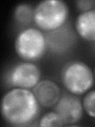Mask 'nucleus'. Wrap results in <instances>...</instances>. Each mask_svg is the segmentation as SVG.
I'll list each match as a JSON object with an SVG mask.
<instances>
[{"label":"nucleus","mask_w":95,"mask_h":127,"mask_svg":"<svg viewBox=\"0 0 95 127\" xmlns=\"http://www.w3.org/2000/svg\"><path fill=\"white\" fill-rule=\"evenodd\" d=\"M94 78H95V69H94Z\"/></svg>","instance_id":"nucleus-13"},{"label":"nucleus","mask_w":95,"mask_h":127,"mask_svg":"<svg viewBox=\"0 0 95 127\" xmlns=\"http://www.w3.org/2000/svg\"><path fill=\"white\" fill-rule=\"evenodd\" d=\"M54 110L62 118L65 125L79 122L83 114V106L80 98L71 93L60 96L54 106Z\"/></svg>","instance_id":"nucleus-6"},{"label":"nucleus","mask_w":95,"mask_h":127,"mask_svg":"<svg viewBox=\"0 0 95 127\" xmlns=\"http://www.w3.org/2000/svg\"><path fill=\"white\" fill-rule=\"evenodd\" d=\"M75 30L87 41H95V10L82 12L75 20Z\"/></svg>","instance_id":"nucleus-8"},{"label":"nucleus","mask_w":95,"mask_h":127,"mask_svg":"<svg viewBox=\"0 0 95 127\" xmlns=\"http://www.w3.org/2000/svg\"><path fill=\"white\" fill-rule=\"evenodd\" d=\"M14 49L17 55L24 61H37L45 53V37L38 29L27 28L18 34L14 42Z\"/></svg>","instance_id":"nucleus-4"},{"label":"nucleus","mask_w":95,"mask_h":127,"mask_svg":"<svg viewBox=\"0 0 95 127\" xmlns=\"http://www.w3.org/2000/svg\"><path fill=\"white\" fill-rule=\"evenodd\" d=\"M68 15V6L65 2L61 0H45L36 6L33 21L41 30L52 31L64 25Z\"/></svg>","instance_id":"nucleus-2"},{"label":"nucleus","mask_w":95,"mask_h":127,"mask_svg":"<svg viewBox=\"0 0 95 127\" xmlns=\"http://www.w3.org/2000/svg\"><path fill=\"white\" fill-rule=\"evenodd\" d=\"M9 81L15 87L33 88L41 81V71L37 65L31 62L18 63L11 69Z\"/></svg>","instance_id":"nucleus-5"},{"label":"nucleus","mask_w":95,"mask_h":127,"mask_svg":"<svg viewBox=\"0 0 95 127\" xmlns=\"http://www.w3.org/2000/svg\"><path fill=\"white\" fill-rule=\"evenodd\" d=\"M39 102L33 91L15 87L6 92L1 102V114L6 122L25 126L37 118L40 112Z\"/></svg>","instance_id":"nucleus-1"},{"label":"nucleus","mask_w":95,"mask_h":127,"mask_svg":"<svg viewBox=\"0 0 95 127\" xmlns=\"http://www.w3.org/2000/svg\"><path fill=\"white\" fill-rule=\"evenodd\" d=\"M94 4V2L91 1V0H80V1L76 2L77 7L82 12L90 10L91 8L93 7Z\"/></svg>","instance_id":"nucleus-12"},{"label":"nucleus","mask_w":95,"mask_h":127,"mask_svg":"<svg viewBox=\"0 0 95 127\" xmlns=\"http://www.w3.org/2000/svg\"><path fill=\"white\" fill-rule=\"evenodd\" d=\"M62 118L55 111L48 112L45 115H43L40 119L38 126L41 127L45 126H64Z\"/></svg>","instance_id":"nucleus-10"},{"label":"nucleus","mask_w":95,"mask_h":127,"mask_svg":"<svg viewBox=\"0 0 95 127\" xmlns=\"http://www.w3.org/2000/svg\"><path fill=\"white\" fill-rule=\"evenodd\" d=\"M83 110L90 117L95 118V90L87 92L82 100Z\"/></svg>","instance_id":"nucleus-11"},{"label":"nucleus","mask_w":95,"mask_h":127,"mask_svg":"<svg viewBox=\"0 0 95 127\" xmlns=\"http://www.w3.org/2000/svg\"><path fill=\"white\" fill-rule=\"evenodd\" d=\"M33 92L39 104L44 107L54 106L60 98V88L50 79H43L33 87Z\"/></svg>","instance_id":"nucleus-7"},{"label":"nucleus","mask_w":95,"mask_h":127,"mask_svg":"<svg viewBox=\"0 0 95 127\" xmlns=\"http://www.w3.org/2000/svg\"><path fill=\"white\" fill-rule=\"evenodd\" d=\"M34 10L27 3H21L15 7L14 17L16 22L22 25L29 24L33 20Z\"/></svg>","instance_id":"nucleus-9"},{"label":"nucleus","mask_w":95,"mask_h":127,"mask_svg":"<svg viewBox=\"0 0 95 127\" xmlns=\"http://www.w3.org/2000/svg\"><path fill=\"white\" fill-rule=\"evenodd\" d=\"M63 86L70 93L81 95L93 87L94 75L90 67L84 62L74 61L67 63L61 72Z\"/></svg>","instance_id":"nucleus-3"}]
</instances>
